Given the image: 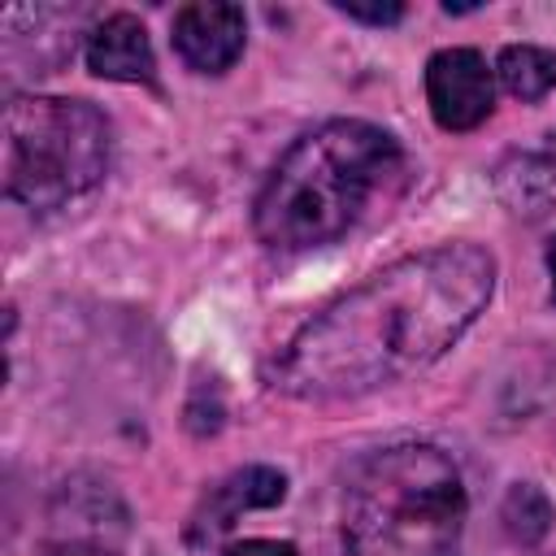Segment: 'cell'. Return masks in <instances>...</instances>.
<instances>
[{
  "mask_svg": "<svg viewBox=\"0 0 556 556\" xmlns=\"http://www.w3.org/2000/svg\"><path fill=\"white\" fill-rule=\"evenodd\" d=\"M495 256L478 243L413 252L313 313L274 356L295 400H352L430 369L486 308Z\"/></svg>",
  "mask_w": 556,
  "mask_h": 556,
  "instance_id": "1",
  "label": "cell"
},
{
  "mask_svg": "<svg viewBox=\"0 0 556 556\" xmlns=\"http://www.w3.org/2000/svg\"><path fill=\"white\" fill-rule=\"evenodd\" d=\"M408 161L391 130L334 117L300 135L265 178L252 226L274 252H308L343 239L404 187Z\"/></svg>",
  "mask_w": 556,
  "mask_h": 556,
  "instance_id": "2",
  "label": "cell"
},
{
  "mask_svg": "<svg viewBox=\"0 0 556 556\" xmlns=\"http://www.w3.org/2000/svg\"><path fill=\"white\" fill-rule=\"evenodd\" d=\"M469 495L447 452L395 443L356 465L343 491L348 556H452Z\"/></svg>",
  "mask_w": 556,
  "mask_h": 556,
  "instance_id": "3",
  "label": "cell"
},
{
  "mask_svg": "<svg viewBox=\"0 0 556 556\" xmlns=\"http://www.w3.org/2000/svg\"><path fill=\"white\" fill-rule=\"evenodd\" d=\"M109 117L70 96H13L4 104V195L61 208L109 174Z\"/></svg>",
  "mask_w": 556,
  "mask_h": 556,
  "instance_id": "4",
  "label": "cell"
},
{
  "mask_svg": "<svg viewBox=\"0 0 556 556\" xmlns=\"http://www.w3.org/2000/svg\"><path fill=\"white\" fill-rule=\"evenodd\" d=\"M426 100L443 130H473L495 109V78L473 48H443L426 61Z\"/></svg>",
  "mask_w": 556,
  "mask_h": 556,
  "instance_id": "5",
  "label": "cell"
},
{
  "mask_svg": "<svg viewBox=\"0 0 556 556\" xmlns=\"http://www.w3.org/2000/svg\"><path fill=\"white\" fill-rule=\"evenodd\" d=\"M243 35L248 17L239 4L222 0H195L174 13V52L195 70V74H226L243 56Z\"/></svg>",
  "mask_w": 556,
  "mask_h": 556,
  "instance_id": "6",
  "label": "cell"
},
{
  "mask_svg": "<svg viewBox=\"0 0 556 556\" xmlns=\"http://www.w3.org/2000/svg\"><path fill=\"white\" fill-rule=\"evenodd\" d=\"M287 495V478L269 465H248V469H235L226 473L217 486L204 491V500L195 504L191 521H187V543L191 547H204L213 543L217 534H226L239 513H252V508H274L282 504Z\"/></svg>",
  "mask_w": 556,
  "mask_h": 556,
  "instance_id": "7",
  "label": "cell"
},
{
  "mask_svg": "<svg viewBox=\"0 0 556 556\" xmlns=\"http://www.w3.org/2000/svg\"><path fill=\"white\" fill-rule=\"evenodd\" d=\"M87 70L113 83H156V56L135 13H109L87 35Z\"/></svg>",
  "mask_w": 556,
  "mask_h": 556,
  "instance_id": "8",
  "label": "cell"
},
{
  "mask_svg": "<svg viewBox=\"0 0 556 556\" xmlns=\"http://www.w3.org/2000/svg\"><path fill=\"white\" fill-rule=\"evenodd\" d=\"M495 195L517 217H543L556 208V135L530 148H513L495 165Z\"/></svg>",
  "mask_w": 556,
  "mask_h": 556,
  "instance_id": "9",
  "label": "cell"
},
{
  "mask_svg": "<svg viewBox=\"0 0 556 556\" xmlns=\"http://www.w3.org/2000/svg\"><path fill=\"white\" fill-rule=\"evenodd\" d=\"M495 74L508 96L534 104L556 87V52H547L539 43H508L495 61Z\"/></svg>",
  "mask_w": 556,
  "mask_h": 556,
  "instance_id": "10",
  "label": "cell"
},
{
  "mask_svg": "<svg viewBox=\"0 0 556 556\" xmlns=\"http://www.w3.org/2000/svg\"><path fill=\"white\" fill-rule=\"evenodd\" d=\"M552 500L530 486V482H517L508 495H504V508H500V521L508 530L513 543H539L547 530H552Z\"/></svg>",
  "mask_w": 556,
  "mask_h": 556,
  "instance_id": "11",
  "label": "cell"
},
{
  "mask_svg": "<svg viewBox=\"0 0 556 556\" xmlns=\"http://www.w3.org/2000/svg\"><path fill=\"white\" fill-rule=\"evenodd\" d=\"M343 17L352 22H369V26H395L404 17V4H334Z\"/></svg>",
  "mask_w": 556,
  "mask_h": 556,
  "instance_id": "12",
  "label": "cell"
},
{
  "mask_svg": "<svg viewBox=\"0 0 556 556\" xmlns=\"http://www.w3.org/2000/svg\"><path fill=\"white\" fill-rule=\"evenodd\" d=\"M222 556H295V547L278 539H243V543H230Z\"/></svg>",
  "mask_w": 556,
  "mask_h": 556,
  "instance_id": "13",
  "label": "cell"
},
{
  "mask_svg": "<svg viewBox=\"0 0 556 556\" xmlns=\"http://www.w3.org/2000/svg\"><path fill=\"white\" fill-rule=\"evenodd\" d=\"M39 556H117V552H109V547H100V543L65 539V543H48V547H39Z\"/></svg>",
  "mask_w": 556,
  "mask_h": 556,
  "instance_id": "14",
  "label": "cell"
},
{
  "mask_svg": "<svg viewBox=\"0 0 556 556\" xmlns=\"http://www.w3.org/2000/svg\"><path fill=\"white\" fill-rule=\"evenodd\" d=\"M547 274H552V300H556V235L547 243Z\"/></svg>",
  "mask_w": 556,
  "mask_h": 556,
  "instance_id": "15",
  "label": "cell"
}]
</instances>
